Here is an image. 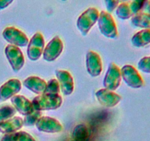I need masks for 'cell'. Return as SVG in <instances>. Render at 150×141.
Returning a JSON list of instances; mask_svg holds the SVG:
<instances>
[{
	"instance_id": "cell-1",
	"label": "cell",
	"mask_w": 150,
	"mask_h": 141,
	"mask_svg": "<svg viewBox=\"0 0 150 141\" xmlns=\"http://www.w3.org/2000/svg\"><path fill=\"white\" fill-rule=\"evenodd\" d=\"M35 110L45 111L59 108L62 104V98L59 94H41L32 101Z\"/></svg>"
},
{
	"instance_id": "cell-2",
	"label": "cell",
	"mask_w": 150,
	"mask_h": 141,
	"mask_svg": "<svg viewBox=\"0 0 150 141\" xmlns=\"http://www.w3.org/2000/svg\"><path fill=\"white\" fill-rule=\"evenodd\" d=\"M99 11L95 7H89L81 13L78 18L77 28L79 32L86 36L92 26L98 22L99 18Z\"/></svg>"
},
{
	"instance_id": "cell-3",
	"label": "cell",
	"mask_w": 150,
	"mask_h": 141,
	"mask_svg": "<svg viewBox=\"0 0 150 141\" xmlns=\"http://www.w3.org/2000/svg\"><path fill=\"white\" fill-rule=\"evenodd\" d=\"M98 27L103 35L111 39L118 38L117 26L111 13L106 11H101L98 18Z\"/></svg>"
},
{
	"instance_id": "cell-4",
	"label": "cell",
	"mask_w": 150,
	"mask_h": 141,
	"mask_svg": "<svg viewBox=\"0 0 150 141\" xmlns=\"http://www.w3.org/2000/svg\"><path fill=\"white\" fill-rule=\"evenodd\" d=\"M2 36L10 45L25 47L29 43V39L24 32L15 26H7L3 30Z\"/></svg>"
},
{
	"instance_id": "cell-5",
	"label": "cell",
	"mask_w": 150,
	"mask_h": 141,
	"mask_svg": "<svg viewBox=\"0 0 150 141\" xmlns=\"http://www.w3.org/2000/svg\"><path fill=\"white\" fill-rule=\"evenodd\" d=\"M45 48V41L41 32H36L28 43L27 56L31 61H37L42 55Z\"/></svg>"
},
{
	"instance_id": "cell-6",
	"label": "cell",
	"mask_w": 150,
	"mask_h": 141,
	"mask_svg": "<svg viewBox=\"0 0 150 141\" xmlns=\"http://www.w3.org/2000/svg\"><path fill=\"white\" fill-rule=\"evenodd\" d=\"M120 70L122 78L129 87L137 89L143 86L144 79L136 68L130 65H125Z\"/></svg>"
},
{
	"instance_id": "cell-7",
	"label": "cell",
	"mask_w": 150,
	"mask_h": 141,
	"mask_svg": "<svg viewBox=\"0 0 150 141\" xmlns=\"http://www.w3.org/2000/svg\"><path fill=\"white\" fill-rule=\"evenodd\" d=\"M121 70L114 63H111L104 76L103 86L105 89L114 91L121 84Z\"/></svg>"
},
{
	"instance_id": "cell-8",
	"label": "cell",
	"mask_w": 150,
	"mask_h": 141,
	"mask_svg": "<svg viewBox=\"0 0 150 141\" xmlns=\"http://www.w3.org/2000/svg\"><path fill=\"white\" fill-rule=\"evenodd\" d=\"M6 57L15 72H18L25 63L24 56L20 48L13 45H7L4 49Z\"/></svg>"
},
{
	"instance_id": "cell-9",
	"label": "cell",
	"mask_w": 150,
	"mask_h": 141,
	"mask_svg": "<svg viewBox=\"0 0 150 141\" xmlns=\"http://www.w3.org/2000/svg\"><path fill=\"white\" fill-rule=\"evenodd\" d=\"M64 44L61 38L58 36L53 38L44 48L42 57L45 61L53 62L57 60L62 54Z\"/></svg>"
},
{
	"instance_id": "cell-10",
	"label": "cell",
	"mask_w": 150,
	"mask_h": 141,
	"mask_svg": "<svg viewBox=\"0 0 150 141\" xmlns=\"http://www.w3.org/2000/svg\"><path fill=\"white\" fill-rule=\"evenodd\" d=\"M35 126L38 131L45 133H58L63 129L62 125L58 120L49 116H41Z\"/></svg>"
},
{
	"instance_id": "cell-11",
	"label": "cell",
	"mask_w": 150,
	"mask_h": 141,
	"mask_svg": "<svg viewBox=\"0 0 150 141\" xmlns=\"http://www.w3.org/2000/svg\"><path fill=\"white\" fill-rule=\"evenodd\" d=\"M86 67L89 74L92 77L100 75L103 70V63L98 53L94 51H89L86 53Z\"/></svg>"
},
{
	"instance_id": "cell-12",
	"label": "cell",
	"mask_w": 150,
	"mask_h": 141,
	"mask_svg": "<svg viewBox=\"0 0 150 141\" xmlns=\"http://www.w3.org/2000/svg\"><path fill=\"white\" fill-rule=\"evenodd\" d=\"M95 96L101 105L108 108L115 107L122 101L121 95L105 88L97 91L95 93Z\"/></svg>"
},
{
	"instance_id": "cell-13",
	"label": "cell",
	"mask_w": 150,
	"mask_h": 141,
	"mask_svg": "<svg viewBox=\"0 0 150 141\" xmlns=\"http://www.w3.org/2000/svg\"><path fill=\"white\" fill-rule=\"evenodd\" d=\"M55 74L63 95H71L74 90V81L70 73L65 70H56Z\"/></svg>"
},
{
	"instance_id": "cell-14",
	"label": "cell",
	"mask_w": 150,
	"mask_h": 141,
	"mask_svg": "<svg viewBox=\"0 0 150 141\" xmlns=\"http://www.w3.org/2000/svg\"><path fill=\"white\" fill-rule=\"evenodd\" d=\"M21 89V82L18 79H9L0 87V101H5L18 93Z\"/></svg>"
},
{
	"instance_id": "cell-15",
	"label": "cell",
	"mask_w": 150,
	"mask_h": 141,
	"mask_svg": "<svg viewBox=\"0 0 150 141\" xmlns=\"http://www.w3.org/2000/svg\"><path fill=\"white\" fill-rule=\"evenodd\" d=\"M12 104L18 113L22 115L30 114L35 110L32 102L21 95H16L10 98Z\"/></svg>"
},
{
	"instance_id": "cell-16",
	"label": "cell",
	"mask_w": 150,
	"mask_h": 141,
	"mask_svg": "<svg viewBox=\"0 0 150 141\" xmlns=\"http://www.w3.org/2000/svg\"><path fill=\"white\" fill-rule=\"evenodd\" d=\"M23 85L25 88L34 93L41 95L45 92L47 82L37 76H30L24 79Z\"/></svg>"
},
{
	"instance_id": "cell-17",
	"label": "cell",
	"mask_w": 150,
	"mask_h": 141,
	"mask_svg": "<svg viewBox=\"0 0 150 141\" xmlns=\"http://www.w3.org/2000/svg\"><path fill=\"white\" fill-rule=\"evenodd\" d=\"M23 126V120L19 116H14L8 120L0 123V132L11 134L18 132Z\"/></svg>"
},
{
	"instance_id": "cell-18",
	"label": "cell",
	"mask_w": 150,
	"mask_h": 141,
	"mask_svg": "<svg viewBox=\"0 0 150 141\" xmlns=\"http://www.w3.org/2000/svg\"><path fill=\"white\" fill-rule=\"evenodd\" d=\"M131 43L138 48L149 45L150 44V29H144L136 32L132 38Z\"/></svg>"
},
{
	"instance_id": "cell-19",
	"label": "cell",
	"mask_w": 150,
	"mask_h": 141,
	"mask_svg": "<svg viewBox=\"0 0 150 141\" xmlns=\"http://www.w3.org/2000/svg\"><path fill=\"white\" fill-rule=\"evenodd\" d=\"M131 24L136 27L150 29V14L146 12H139L131 18Z\"/></svg>"
},
{
	"instance_id": "cell-20",
	"label": "cell",
	"mask_w": 150,
	"mask_h": 141,
	"mask_svg": "<svg viewBox=\"0 0 150 141\" xmlns=\"http://www.w3.org/2000/svg\"><path fill=\"white\" fill-rule=\"evenodd\" d=\"M89 130L84 124H79L73 131V139L74 141H87L89 137Z\"/></svg>"
},
{
	"instance_id": "cell-21",
	"label": "cell",
	"mask_w": 150,
	"mask_h": 141,
	"mask_svg": "<svg viewBox=\"0 0 150 141\" xmlns=\"http://www.w3.org/2000/svg\"><path fill=\"white\" fill-rule=\"evenodd\" d=\"M116 14L119 19L122 20H127L133 17V13H132L129 2L120 3L116 8Z\"/></svg>"
},
{
	"instance_id": "cell-22",
	"label": "cell",
	"mask_w": 150,
	"mask_h": 141,
	"mask_svg": "<svg viewBox=\"0 0 150 141\" xmlns=\"http://www.w3.org/2000/svg\"><path fill=\"white\" fill-rule=\"evenodd\" d=\"M16 112L17 111L13 106L10 104L1 105L0 107V123L14 117Z\"/></svg>"
},
{
	"instance_id": "cell-23",
	"label": "cell",
	"mask_w": 150,
	"mask_h": 141,
	"mask_svg": "<svg viewBox=\"0 0 150 141\" xmlns=\"http://www.w3.org/2000/svg\"><path fill=\"white\" fill-rule=\"evenodd\" d=\"M42 116V111L39 110H34L30 114L25 115L23 120V126H32L36 124L38 119Z\"/></svg>"
},
{
	"instance_id": "cell-24",
	"label": "cell",
	"mask_w": 150,
	"mask_h": 141,
	"mask_svg": "<svg viewBox=\"0 0 150 141\" xmlns=\"http://www.w3.org/2000/svg\"><path fill=\"white\" fill-rule=\"evenodd\" d=\"M60 92L59 84L57 79H52L47 82L46 88L44 92L45 94H59Z\"/></svg>"
},
{
	"instance_id": "cell-25",
	"label": "cell",
	"mask_w": 150,
	"mask_h": 141,
	"mask_svg": "<svg viewBox=\"0 0 150 141\" xmlns=\"http://www.w3.org/2000/svg\"><path fill=\"white\" fill-rule=\"evenodd\" d=\"M13 141H36V140L28 132L19 131L13 133Z\"/></svg>"
},
{
	"instance_id": "cell-26",
	"label": "cell",
	"mask_w": 150,
	"mask_h": 141,
	"mask_svg": "<svg viewBox=\"0 0 150 141\" xmlns=\"http://www.w3.org/2000/svg\"><path fill=\"white\" fill-rule=\"evenodd\" d=\"M147 0H132L130 2V7L133 15L142 12Z\"/></svg>"
},
{
	"instance_id": "cell-27",
	"label": "cell",
	"mask_w": 150,
	"mask_h": 141,
	"mask_svg": "<svg viewBox=\"0 0 150 141\" xmlns=\"http://www.w3.org/2000/svg\"><path fill=\"white\" fill-rule=\"evenodd\" d=\"M138 68L142 72L150 73V57H144L138 63Z\"/></svg>"
},
{
	"instance_id": "cell-28",
	"label": "cell",
	"mask_w": 150,
	"mask_h": 141,
	"mask_svg": "<svg viewBox=\"0 0 150 141\" xmlns=\"http://www.w3.org/2000/svg\"><path fill=\"white\" fill-rule=\"evenodd\" d=\"M107 12L109 13H112L116 10L119 4L118 0H104Z\"/></svg>"
},
{
	"instance_id": "cell-29",
	"label": "cell",
	"mask_w": 150,
	"mask_h": 141,
	"mask_svg": "<svg viewBox=\"0 0 150 141\" xmlns=\"http://www.w3.org/2000/svg\"><path fill=\"white\" fill-rule=\"evenodd\" d=\"M14 0H0V10L7 8L13 3Z\"/></svg>"
},
{
	"instance_id": "cell-30",
	"label": "cell",
	"mask_w": 150,
	"mask_h": 141,
	"mask_svg": "<svg viewBox=\"0 0 150 141\" xmlns=\"http://www.w3.org/2000/svg\"><path fill=\"white\" fill-rule=\"evenodd\" d=\"M0 141H13V133L5 134L1 138Z\"/></svg>"
},
{
	"instance_id": "cell-31",
	"label": "cell",
	"mask_w": 150,
	"mask_h": 141,
	"mask_svg": "<svg viewBox=\"0 0 150 141\" xmlns=\"http://www.w3.org/2000/svg\"><path fill=\"white\" fill-rule=\"evenodd\" d=\"M128 1H130V0H118L119 4H120V3H123V2H128Z\"/></svg>"
},
{
	"instance_id": "cell-32",
	"label": "cell",
	"mask_w": 150,
	"mask_h": 141,
	"mask_svg": "<svg viewBox=\"0 0 150 141\" xmlns=\"http://www.w3.org/2000/svg\"><path fill=\"white\" fill-rule=\"evenodd\" d=\"M62 1H67V0H62Z\"/></svg>"
}]
</instances>
